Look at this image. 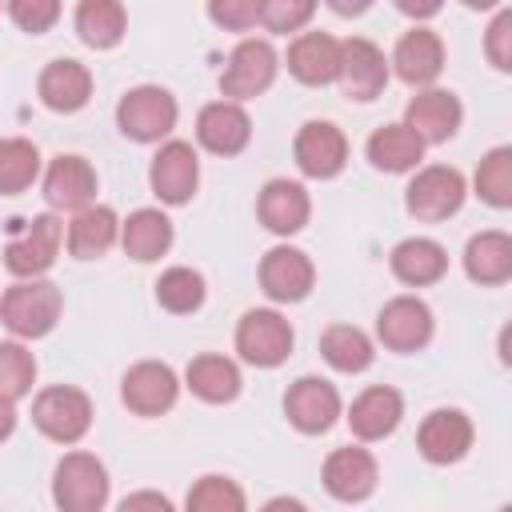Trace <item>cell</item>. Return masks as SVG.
Listing matches in <instances>:
<instances>
[{
  "instance_id": "obj_1",
  "label": "cell",
  "mask_w": 512,
  "mask_h": 512,
  "mask_svg": "<svg viewBox=\"0 0 512 512\" xmlns=\"http://www.w3.org/2000/svg\"><path fill=\"white\" fill-rule=\"evenodd\" d=\"M60 308H64L60 288L52 280H40V276H24L0 296V320L20 340L48 336L60 320Z\"/></svg>"
},
{
  "instance_id": "obj_2",
  "label": "cell",
  "mask_w": 512,
  "mask_h": 512,
  "mask_svg": "<svg viewBox=\"0 0 512 512\" xmlns=\"http://www.w3.org/2000/svg\"><path fill=\"white\" fill-rule=\"evenodd\" d=\"M176 96L160 84H140V88H128L116 104V124L124 136L140 140V144H156L164 140L172 128H176Z\"/></svg>"
},
{
  "instance_id": "obj_3",
  "label": "cell",
  "mask_w": 512,
  "mask_h": 512,
  "mask_svg": "<svg viewBox=\"0 0 512 512\" xmlns=\"http://www.w3.org/2000/svg\"><path fill=\"white\" fill-rule=\"evenodd\" d=\"M32 424L56 444H76L92 428V400H88V392H80L72 384H52V388L36 392Z\"/></svg>"
},
{
  "instance_id": "obj_4",
  "label": "cell",
  "mask_w": 512,
  "mask_h": 512,
  "mask_svg": "<svg viewBox=\"0 0 512 512\" xmlns=\"http://www.w3.org/2000/svg\"><path fill=\"white\" fill-rule=\"evenodd\" d=\"M52 500L64 512H100L108 504V472L92 452H68L52 472Z\"/></svg>"
},
{
  "instance_id": "obj_5",
  "label": "cell",
  "mask_w": 512,
  "mask_h": 512,
  "mask_svg": "<svg viewBox=\"0 0 512 512\" xmlns=\"http://www.w3.org/2000/svg\"><path fill=\"white\" fill-rule=\"evenodd\" d=\"M292 324L276 308H252L236 324V352L256 368H276L292 356Z\"/></svg>"
},
{
  "instance_id": "obj_6",
  "label": "cell",
  "mask_w": 512,
  "mask_h": 512,
  "mask_svg": "<svg viewBox=\"0 0 512 512\" xmlns=\"http://www.w3.org/2000/svg\"><path fill=\"white\" fill-rule=\"evenodd\" d=\"M276 68H280V56L268 40H240L220 72V92L228 100H252L260 96L264 88H272L276 80Z\"/></svg>"
},
{
  "instance_id": "obj_7",
  "label": "cell",
  "mask_w": 512,
  "mask_h": 512,
  "mask_svg": "<svg viewBox=\"0 0 512 512\" xmlns=\"http://www.w3.org/2000/svg\"><path fill=\"white\" fill-rule=\"evenodd\" d=\"M464 196H468V188H464V176H460L456 168H448V164H428V168H420V172L412 176L404 204H408V212H412L416 220L436 224V220L456 216L460 204H464Z\"/></svg>"
},
{
  "instance_id": "obj_8",
  "label": "cell",
  "mask_w": 512,
  "mask_h": 512,
  "mask_svg": "<svg viewBox=\"0 0 512 512\" xmlns=\"http://www.w3.org/2000/svg\"><path fill=\"white\" fill-rule=\"evenodd\" d=\"M60 244H64V224L52 216V212H44V216H36V220H28L12 240H8V248H4V268L12 272V276H44L52 264H56V252H60Z\"/></svg>"
},
{
  "instance_id": "obj_9",
  "label": "cell",
  "mask_w": 512,
  "mask_h": 512,
  "mask_svg": "<svg viewBox=\"0 0 512 512\" xmlns=\"http://www.w3.org/2000/svg\"><path fill=\"white\" fill-rule=\"evenodd\" d=\"M376 336L392 352H420L432 340V308L420 296H392L376 316Z\"/></svg>"
},
{
  "instance_id": "obj_10",
  "label": "cell",
  "mask_w": 512,
  "mask_h": 512,
  "mask_svg": "<svg viewBox=\"0 0 512 512\" xmlns=\"http://www.w3.org/2000/svg\"><path fill=\"white\" fill-rule=\"evenodd\" d=\"M340 88L348 100H376L388 84V60L384 52L364 40V36H352V40H340V72H336Z\"/></svg>"
},
{
  "instance_id": "obj_11",
  "label": "cell",
  "mask_w": 512,
  "mask_h": 512,
  "mask_svg": "<svg viewBox=\"0 0 512 512\" xmlns=\"http://www.w3.org/2000/svg\"><path fill=\"white\" fill-rule=\"evenodd\" d=\"M296 168L312 180H332L348 164V140L332 120H308L292 144Z\"/></svg>"
},
{
  "instance_id": "obj_12",
  "label": "cell",
  "mask_w": 512,
  "mask_h": 512,
  "mask_svg": "<svg viewBox=\"0 0 512 512\" xmlns=\"http://www.w3.org/2000/svg\"><path fill=\"white\" fill-rule=\"evenodd\" d=\"M148 180H152V192H156L164 204H188L192 192H196V184H200L196 148H192L188 140H164L160 152L152 156Z\"/></svg>"
},
{
  "instance_id": "obj_13",
  "label": "cell",
  "mask_w": 512,
  "mask_h": 512,
  "mask_svg": "<svg viewBox=\"0 0 512 512\" xmlns=\"http://www.w3.org/2000/svg\"><path fill=\"white\" fill-rule=\"evenodd\" d=\"M316 284V268L312 260L300 252V248H288V244H276L272 252H264L260 260V288L268 300L276 304H296L312 292Z\"/></svg>"
},
{
  "instance_id": "obj_14",
  "label": "cell",
  "mask_w": 512,
  "mask_h": 512,
  "mask_svg": "<svg viewBox=\"0 0 512 512\" xmlns=\"http://www.w3.org/2000/svg\"><path fill=\"white\" fill-rule=\"evenodd\" d=\"M120 396L136 416H160V412H168L176 404L180 380L164 360H140V364H132L124 372Z\"/></svg>"
},
{
  "instance_id": "obj_15",
  "label": "cell",
  "mask_w": 512,
  "mask_h": 512,
  "mask_svg": "<svg viewBox=\"0 0 512 512\" xmlns=\"http://www.w3.org/2000/svg\"><path fill=\"white\" fill-rule=\"evenodd\" d=\"M284 416L292 428H300L308 436L328 432L340 416V392L320 376H300L284 396Z\"/></svg>"
},
{
  "instance_id": "obj_16",
  "label": "cell",
  "mask_w": 512,
  "mask_h": 512,
  "mask_svg": "<svg viewBox=\"0 0 512 512\" xmlns=\"http://www.w3.org/2000/svg\"><path fill=\"white\" fill-rule=\"evenodd\" d=\"M420 456L432 464H456L468 456L472 448V420L460 408H436L424 416L420 432H416Z\"/></svg>"
},
{
  "instance_id": "obj_17",
  "label": "cell",
  "mask_w": 512,
  "mask_h": 512,
  "mask_svg": "<svg viewBox=\"0 0 512 512\" xmlns=\"http://www.w3.org/2000/svg\"><path fill=\"white\" fill-rule=\"evenodd\" d=\"M196 140L216 156H236L252 140V120L240 100H212L196 116Z\"/></svg>"
},
{
  "instance_id": "obj_18",
  "label": "cell",
  "mask_w": 512,
  "mask_h": 512,
  "mask_svg": "<svg viewBox=\"0 0 512 512\" xmlns=\"http://www.w3.org/2000/svg\"><path fill=\"white\" fill-rule=\"evenodd\" d=\"M460 120H464V108H460V100H456L452 92H444V88H424V92H416V96L408 100V108H404V124H408L424 144H444V140H452L456 128H460Z\"/></svg>"
},
{
  "instance_id": "obj_19",
  "label": "cell",
  "mask_w": 512,
  "mask_h": 512,
  "mask_svg": "<svg viewBox=\"0 0 512 512\" xmlns=\"http://www.w3.org/2000/svg\"><path fill=\"white\" fill-rule=\"evenodd\" d=\"M44 200L60 212H80L96 204V172L84 156H56L44 172Z\"/></svg>"
},
{
  "instance_id": "obj_20",
  "label": "cell",
  "mask_w": 512,
  "mask_h": 512,
  "mask_svg": "<svg viewBox=\"0 0 512 512\" xmlns=\"http://www.w3.org/2000/svg\"><path fill=\"white\" fill-rule=\"evenodd\" d=\"M256 212H260V224H264L268 232L292 236V232H300V228L308 224L312 200H308L304 184L280 176V180H268V184H264V192H260V200H256Z\"/></svg>"
},
{
  "instance_id": "obj_21",
  "label": "cell",
  "mask_w": 512,
  "mask_h": 512,
  "mask_svg": "<svg viewBox=\"0 0 512 512\" xmlns=\"http://www.w3.org/2000/svg\"><path fill=\"white\" fill-rule=\"evenodd\" d=\"M400 416H404V396H400L396 388H388V384H372V388H364V392L352 400V408H348V428H352V436H360V440H384V436L396 432Z\"/></svg>"
},
{
  "instance_id": "obj_22",
  "label": "cell",
  "mask_w": 512,
  "mask_h": 512,
  "mask_svg": "<svg viewBox=\"0 0 512 512\" xmlns=\"http://www.w3.org/2000/svg\"><path fill=\"white\" fill-rule=\"evenodd\" d=\"M324 488L344 504L368 500L376 488V456L368 448H336L324 460Z\"/></svg>"
},
{
  "instance_id": "obj_23",
  "label": "cell",
  "mask_w": 512,
  "mask_h": 512,
  "mask_svg": "<svg viewBox=\"0 0 512 512\" xmlns=\"http://www.w3.org/2000/svg\"><path fill=\"white\" fill-rule=\"evenodd\" d=\"M288 72L308 88L332 84L340 72V40L328 32H300L288 44Z\"/></svg>"
},
{
  "instance_id": "obj_24",
  "label": "cell",
  "mask_w": 512,
  "mask_h": 512,
  "mask_svg": "<svg viewBox=\"0 0 512 512\" xmlns=\"http://www.w3.org/2000/svg\"><path fill=\"white\" fill-rule=\"evenodd\" d=\"M392 68H396V76H400L404 84H412V88L432 84V80L444 72V44H440V36H436L432 28H412V32H404L400 44H396V52H392Z\"/></svg>"
},
{
  "instance_id": "obj_25",
  "label": "cell",
  "mask_w": 512,
  "mask_h": 512,
  "mask_svg": "<svg viewBox=\"0 0 512 512\" xmlns=\"http://www.w3.org/2000/svg\"><path fill=\"white\" fill-rule=\"evenodd\" d=\"M40 100L52 112H80L92 96V72L80 60H52L40 72Z\"/></svg>"
},
{
  "instance_id": "obj_26",
  "label": "cell",
  "mask_w": 512,
  "mask_h": 512,
  "mask_svg": "<svg viewBox=\"0 0 512 512\" xmlns=\"http://www.w3.org/2000/svg\"><path fill=\"white\" fill-rule=\"evenodd\" d=\"M120 240V220L108 204H88L68 224V252L76 260H96Z\"/></svg>"
},
{
  "instance_id": "obj_27",
  "label": "cell",
  "mask_w": 512,
  "mask_h": 512,
  "mask_svg": "<svg viewBox=\"0 0 512 512\" xmlns=\"http://www.w3.org/2000/svg\"><path fill=\"white\" fill-rule=\"evenodd\" d=\"M120 244L132 260L152 264L172 248V220L160 208H136L128 220H120Z\"/></svg>"
},
{
  "instance_id": "obj_28",
  "label": "cell",
  "mask_w": 512,
  "mask_h": 512,
  "mask_svg": "<svg viewBox=\"0 0 512 512\" xmlns=\"http://www.w3.org/2000/svg\"><path fill=\"white\" fill-rule=\"evenodd\" d=\"M444 272H448V252L428 236H408L392 248V276L400 284L424 288V284H436Z\"/></svg>"
},
{
  "instance_id": "obj_29",
  "label": "cell",
  "mask_w": 512,
  "mask_h": 512,
  "mask_svg": "<svg viewBox=\"0 0 512 512\" xmlns=\"http://www.w3.org/2000/svg\"><path fill=\"white\" fill-rule=\"evenodd\" d=\"M464 272L476 284H504L512 276V236L500 228L476 232L464 248Z\"/></svg>"
},
{
  "instance_id": "obj_30",
  "label": "cell",
  "mask_w": 512,
  "mask_h": 512,
  "mask_svg": "<svg viewBox=\"0 0 512 512\" xmlns=\"http://www.w3.org/2000/svg\"><path fill=\"white\" fill-rule=\"evenodd\" d=\"M184 384L192 388V396H200L204 404H228L240 396V368L228 360V356H216V352H204L188 364L184 372Z\"/></svg>"
},
{
  "instance_id": "obj_31",
  "label": "cell",
  "mask_w": 512,
  "mask_h": 512,
  "mask_svg": "<svg viewBox=\"0 0 512 512\" xmlns=\"http://www.w3.org/2000/svg\"><path fill=\"white\" fill-rule=\"evenodd\" d=\"M424 156V140L408 124H384L368 136V160L380 172H408Z\"/></svg>"
},
{
  "instance_id": "obj_32",
  "label": "cell",
  "mask_w": 512,
  "mask_h": 512,
  "mask_svg": "<svg viewBox=\"0 0 512 512\" xmlns=\"http://www.w3.org/2000/svg\"><path fill=\"white\" fill-rule=\"evenodd\" d=\"M128 12L120 0H80L76 4V32L88 48H116L124 40Z\"/></svg>"
},
{
  "instance_id": "obj_33",
  "label": "cell",
  "mask_w": 512,
  "mask_h": 512,
  "mask_svg": "<svg viewBox=\"0 0 512 512\" xmlns=\"http://www.w3.org/2000/svg\"><path fill=\"white\" fill-rule=\"evenodd\" d=\"M320 352L336 372H364L372 364V340L356 324H332L320 336Z\"/></svg>"
},
{
  "instance_id": "obj_34",
  "label": "cell",
  "mask_w": 512,
  "mask_h": 512,
  "mask_svg": "<svg viewBox=\"0 0 512 512\" xmlns=\"http://www.w3.org/2000/svg\"><path fill=\"white\" fill-rule=\"evenodd\" d=\"M40 176V152L24 136H0V196H20Z\"/></svg>"
},
{
  "instance_id": "obj_35",
  "label": "cell",
  "mask_w": 512,
  "mask_h": 512,
  "mask_svg": "<svg viewBox=\"0 0 512 512\" xmlns=\"http://www.w3.org/2000/svg\"><path fill=\"white\" fill-rule=\"evenodd\" d=\"M156 300L172 316H188V312H196L204 304V276L196 268H188V264H176L156 280Z\"/></svg>"
},
{
  "instance_id": "obj_36",
  "label": "cell",
  "mask_w": 512,
  "mask_h": 512,
  "mask_svg": "<svg viewBox=\"0 0 512 512\" xmlns=\"http://www.w3.org/2000/svg\"><path fill=\"white\" fill-rule=\"evenodd\" d=\"M476 192L484 204L492 208H508L512 204V148H492L480 168H476Z\"/></svg>"
},
{
  "instance_id": "obj_37",
  "label": "cell",
  "mask_w": 512,
  "mask_h": 512,
  "mask_svg": "<svg viewBox=\"0 0 512 512\" xmlns=\"http://www.w3.org/2000/svg\"><path fill=\"white\" fill-rule=\"evenodd\" d=\"M36 380V356L20 340H0V396L20 400L32 392Z\"/></svg>"
},
{
  "instance_id": "obj_38",
  "label": "cell",
  "mask_w": 512,
  "mask_h": 512,
  "mask_svg": "<svg viewBox=\"0 0 512 512\" xmlns=\"http://www.w3.org/2000/svg\"><path fill=\"white\" fill-rule=\"evenodd\" d=\"M192 512H244V492L228 476H200L188 492Z\"/></svg>"
},
{
  "instance_id": "obj_39",
  "label": "cell",
  "mask_w": 512,
  "mask_h": 512,
  "mask_svg": "<svg viewBox=\"0 0 512 512\" xmlns=\"http://www.w3.org/2000/svg\"><path fill=\"white\" fill-rule=\"evenodd\" d=\"M316 4L320 0H264V16L260 20H264L268 32L288 36V32H296V28H304L312 20Z\"/></svg>"
},
{
  "instance_id": "obj_40",
  "label": "cell",
  "mask_w": 512,
  "mask_h": 512,
  "mask_svg": "<svg viewBox=\"0 0 512 512\" xmlns=\"http://www.w3.org/2000/svg\"><path fill=\"white\" fill-rule=\"evenodd\" d=\"M8 16L20 32H48L60 20V0H8Z\"/></svg>"
},
{
  "instance_id": "obj_41",
  "label": "cell",
  "mask_w": 512,
  "mask_h": 512,
  "mask_svg": "<svg viewBox=\"0 0 512 512\" xmlns=\"http://www.w3.org/2000/svg\"><path fill=\"white\" fill-rule=\"evenodd\" d=\"M208 16L224 32H248L264 16V0H208Z\"/></svg>"
},
{
  "instance_id": "obj_42",
  "label": "cell",
  "mask_w": 512,
  "mask_h": 512,
  "mask_svg": "<svg viewBox=\"0 0 512 512\" xmlns=\"http://www.w3.org/2000/svg\"><path fill=\"white\" fill-rule=\"evenodd\" d=\"M488 60H492L500 72L512 68V12H500V16L492 20V28H488Z\"/></svg>"
},
{
  "instance_id": "obj_43",
  "label": "cell",
  "mask_w": 512,
  "mask_h": 512,
  "mask_svg": "<svg viewBox=\"0 0 512 512\" xmlns=\"http://www.w3.org/2000/svg\"><path fill=\"white\" fill-rule=\"evenodd\" d=\"M120 508H124V512H132V508H160V512H168V508H172V500H168V496H160V492H136V496H124V500H120Z\"/></svg>"
},
{
  "instance_id": "obj_44",
  "label": "cell",
  "mask_w": 512,
  "mask_h": 512,
  "mask_svg": "<svg viewBox=\"0 0 512 512\" xmlns=\"http://www.w3.org/2000/svg\"><path fill=\"white\" fill-rule=\"evenodd\" d=\"M396 8L404 16H412V20H428V16H436L444 8V0H396Z\"/></svg>"
},
{
  "instance_id": "obj_45",
  "label": "cell",
  "mask_w": 512,
  "mask_h": 512,
  "mask_svg": "<svg viewBox=\"0 0 512 512\" xmlns=\"http://www.w3.org/2000/svg\"><path fill=\"white\" fill-rule=\"evenodd\" d=\"M12 432H16V400L0 396V440H8Z\"/></svg>"
},
{
  "instance_id": "obj_46",
  "label": "cell",
  "mask_w": 512,
  "mask_h": 512,
  "mask_svg": "<svg viewBox=\"0 0 512 512\" xmlns=\"http://www.w3.org/2000/svg\"><path fill=\"white\" fill-rule=\"evenodd\" d=\"M328 4H332V12H340V16H360V12L372 8V0H328Z\"/></svg>"
},
{
  "instance_id": "obj_47",
  "label": "cell",
  "mask_w": 512,
  "mask_h": 512,
  "mask_svg": "<svg viewBox=\"0 0 512 512\" xmlns=\"http://www.w3.org/2000/svg\"><path fill=\"white\" fill-rule=\"evenodd\" d=\"M464 4H468V8H480V12H484V8H496L500 0H464Z\"/></svg>"
}]
</instances>
